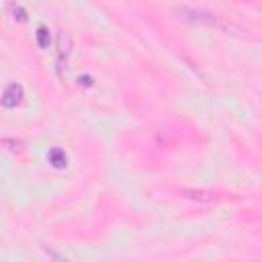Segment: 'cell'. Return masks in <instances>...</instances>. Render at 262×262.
Listing matches in <instances>:
<instances>
[{
  "instance_id": "cell-2",
  "label": "cell",
  "mask_w": 262,
  "mask_h": 262,
  "mask_svg": "<svg viewBox=\"0 0 262 262\" xmlns=\"http://www.w3.org/2000/svg\"><path fill=\"white\" fill-rule=\"evenodd\" d=\"M18 98H20V88L16 86V84H12V86H8L6 88V92H4V104L6 106H12V104H16L18 102Z\"/></svg>"
},
{
  "instance_id": "cell-1",
  "label": "cell",
  "mask_w": 262,
  "mask_h": 262,
  "mask_svg": "<svg viewBox=\"0 0 262 262\" xmlns=\"http://www.w3.org/2000/svg\"><path fill=\"white\" fill-rule=\"evenodd\" d=\"M180 12L186 14L188 18H192V20H199V23H207V25H215V27L221 25V20H219L217 14L207 12V10H201V8H180Z\"/></svg>"
},
{
  "instance_id": "cell-3",
  "label": "cell",
  "mask_w": 262,
  "mask_h": 262,
  "mask_svg": "<svg viewBox=\"0 0 262 262\" xmlns=\"http://www.w3.org/2000/svg\"><path fill=\"white\" fill-rule=\"evenodd\" d=\"M45 252H47V256L53 260V262H70L68 258H63V256H59L55 250H49V248H45Z\"/></svg>"
}]
</instances>
